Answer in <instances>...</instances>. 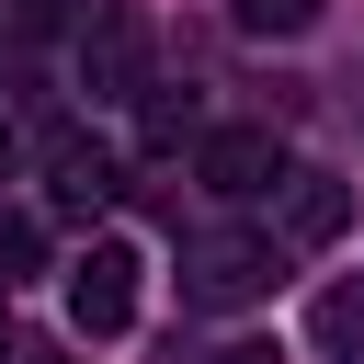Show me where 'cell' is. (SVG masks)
I'll use <instances>...</instances> for the list:
<instances>
[{
	"label": "cell",
	"mask_w": 364,
	"mask_h": 364,
	"mask_svg": "<svg viewBox=\"0 0 364 364\" xmlns=\"http://www.w3.org/2000/svg\"><path fill=\"white\" fill-rule=\"evenodd\" d=\"M0 353H11V284H0Z\"/></svg>",
	"instance_id": "11"
},
{
	"label": "cell",
	"mask_w": 364,
	"mask_h": 364,
	"mask_svg": "<svg viewBox=\"0 0 364 364\" xmlns=\"http://www.w3.org/2000/svg\"><path fill=\"white\" fill-rule=\"evenodd\" d=\"M80 91L91 102H136L148 91V23L136 11H91L80 23Z\"/></svg>",
	"instance_id": "2"
},
{
	"label": "cell",
	"mask_w": 364,
	"mask_h": 364,
	"mask_svg": "<svg viewBox=\"0 0 364 364\" xmlns=\"http://www.w3.org/2000/svg\"><path fill=\"white\" fill-rule=\"evenodd\" d=\"M341 228H353V193H341L330 171H296V182H284V239H296V250H330Z\"/></svg>",
	"instance_id": "5"
},
{
	"label": "cell",
	"mask_w": 364,
	"mask_h": 364,
	"mask_svg": "<svg viewBox=\"0 0 364 364\" xmlns=\"http://www.w3.org/2000/svg\"><path fill=\"white\" fill-rule=\"evenodd\" d=\"M228 23H239V34H307L318 0H228Z\"/></svg>",
	"instance_id": "8"
},
{
	"label": "cell",
	"mask_w": 364,
	"mask_h": 364,
	"mask_svg": "<svg viewBox=\"0 0 364 364\" xmlns=\"http://www.w3.org/2000/svg\"><path fill=\"white\" fill-rule=\"evenodd\" d=\"M307 330H318V353H341V364H364V284H330V296L307 307Z\"/></svg>",
	"instance_id": "7"
},
{
	"label": "cell",
	"mask_w": 364,
	"mask_h": 364,
	"mask_svg": "<svg viewBox=\"0 0 364 364\" xmlns=\"http://www.w3.org/2000/svg\"><path fill=\"white\" fill-rule=\"evenodd\" d=\"M216 364H273V341H228V353H216Z\"/></svg>",
	"instance_id": "10"
},
{
	"label": "cell",
	"mask_w": 364,
	"mask_h": 364,
	"mask_svg": "<svg viewBox=\"0 0 364 364\" xmlns=\"http://www.w3.org/2000/svg\"><path fill=\"white\" fill-rule=\"evenodd\" d=\"M182 284H193L205 307H239V296L273 284V239H250V228H205V239L182 250Z\"/></svg>",
	"instance_id": "3"
},
{
	"label": "cell",
	"mask_w": 364,
	"mask_h": 364,
	"mask_svg": "<svg viewBox=\"0 0 364 364\" xmlns=\"http://www.w3.org/2000/svg\"><path fill=\"white\" fill-rule=\"evenodd\" d=\"M0 182H11V114H0Z\"/></svg>",
	"instance_id": "12"
},
{
	"label": "cell",
	"mask_w": 364,
	"mask_h": 364,
	"mask_svg": "<svg viewBox=\"0 0 364 364\" xmlns=\"http://www.w3.org/2000/svg\"><path fill=\"white\" fill-rule=\"evenodd\" d=\"M136 273H148V262H136L125 239H91V250L68 262V318H80L91 341H114V330L136 318Z\"/></svg>",
	"instance_id": "1"
},
{
	"label": "cell",
	"mask_w": 364,
	"mask_h": 364,
	"mask_svg": "<svg viewBox=\"0 0 364 364\" xmlns=\"http://www.w3.org/2000/svg\"><path fill=\"white\" fill-rule=\"evenodd\" d=\"M193 182H205V193H273V182H296V171H284V136H273V125H216V136L193 148Z\"/></svg>",
	"instance_id": "4"
},
{
	"label": "cell",
	"mask_w": 364,
	"mask_h": 364,
	"mask_svg": "<svg viewBox=\"0 0 364 364\" xmlns=\"http://www.w3.org/2000/svg\"><path fill=\"white\" fill-rule=\"evenodd\" d=\"M34 250H46V228H34V216H0V262H11V273H23V262H34Z\"/></svg>",
	"instance_id": "9"
},
{
	"label": "cell",
	"mask_w": 364,
	"mask_h": 364,
	"mask_svg": "<svg viewBox=\"0 0 364 364\" xmlns=\"http://www.w3.org/2000/svg\"><path fill=\"white\" fill-rule=\"evenodd\" d=\"M46 171H57V205H68V216L114 205V148H102V136H57V148H46Z\"/></svg>",
	"instance_id": "6"
}]
</instances>
